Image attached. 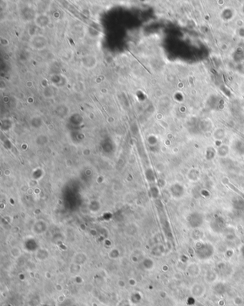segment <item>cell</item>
<instances>
[{
  "label": "cell",
  "instance_id": "5b68a950",
  "mask_svg": "<svg viewBox=\"0 0 244 306\" xmlns=\"http://www.w3.org/2000/svg\"><path fill=\"white\" fill-rule=\"evenodd\" d=\"M73 90L75 91L77 93H80V92H83L85 90V84L82 82H77L74 83L73 84Z\"/></svg>",
  "mask_w": 244,
  "mask_h": 306
},
{
  "label": "cell",
  "instance_id": "277c9868",
  "mask_svg": "<svg viewBox=\"0 0 244 306\" xmlns=\"http://www.w3.org/2000/svg\"><path fill=\"white\" fill-rule=\"evenodd\" d=\"M58 92V88L54 87L52 84L47 86L43 90V95L45 98L47 99H51V98L54 97L57 95Z\"/></svg>",
  "mask_w": 244,
  "mask_h": 306
},
{
  "label": "cell",
  "instance_id": "6da1fadb",
  "mask_svg": "<svg viewBox=\"0 0 244 306\" xmlns=\"http://www.w3.org/2000/svg\"><path fill=\"white\" fill-rule=\"evenodd\" d=\"M30 44L36 50H42L47 47V39L42 35H35L30 39Z\"/></svg>",
  "mask_w": 244,
  "mask_h": 306
},
{
  "label": "cell",
  "instance_id": "7a4b0ae2",
  "mask_svg": "<svg viewBox=\"0 0 244 306\" xmlns=\"http://www.w3.org/2000/svg\"><path fill=\"white\" fill-rule=\"evenodd\" d=\"M34 22H35V25L37 27L44 29V28H46L50 25V24L51 23V20L50 17L47 14L41 13V14L36 15Z\"/></svg>",
  "mask_w": 244,
  "mask_h": 306
},
{
  "label": "cell",
  "instance_id": "8992f818",
  "mask_svg": "<svg viewBox=\"0 0 244 306\" xmlns=\"http://www.w3.org/2000/svg\"><path fill=\"white\" fill-rule=\"evenodd\" d=\"M228 186H229L230 188H231L233 190V191H235L236 192H237V193H238V194H240V195H241L242 197H243V198H244V193H243V192H241V191H239V190H238L237 188H235V187H234L233 185H231V184H230V183H228Z\"/></svg>",
  "mask_w": 244,
  "mask_h": 306
},
{
  "label": "cell",
  "instance_id": "3957f363",
  "mask_svg": "<svg viewBox=\"0 0 244 306\" xmlns=\"http://www.w3.org/2000/svg\"><path fill=\"white\" fill-rule=\"evenodd\" d=\"M82 65L87 69H92L96 67L97 65V60L94 55L86 54L81 59Z\"/></svg>",
  "mask_w": 244,
  "mask_h": 306
},
{
  "label": "cell",
  "instance_id": "52a82bcc",
  "mask_svg": "<svg viewBox=\"0 0 244 306\" xmlns=\"http://www.w3.org/2000/svg\"><path fill=\"white\" fill-rule=\"evenodd\" d=\"M1 44L2 45H8L9 41H8V40H7L6 39L2 38L1 39Z\"/></svg>",
  "mask_w": 244,
  "mask_h": 306
}]
</instances>
